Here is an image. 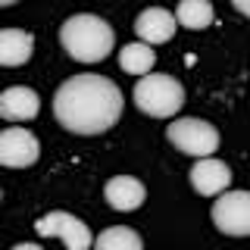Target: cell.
Wrapping results in <instances>:
<instances>
[{
  "mask_svg": "<svg viewBox=\"0 0 250 250\" xmlns=\"http://www.w3.org/2000/svg\"><path fill=\"white\" fill-rule=\"evenodd\" d=\"M135 106L144 116L153 119H172L178 109L185 106V88L175 75H163V72H147L138 78L135 84Z\"/></svg>",
  "mask_w": 250,
  "mask_h": 250,
  "instance_id": "obj_3",
  "label": "cell"
},
{
  "mask_svg": "<svg viewBox=\"0 0 250 250\" xmlns=\"http://www.w3.org/2000/svg\"><path fill=\"white\" fill-rule=\"evenodd\" d=\"M175 19H178V25H185L191 31H203V28L213 25L216 10L209 0H182L175 10Z\"/></svg>",
  "mask_w": 250,
  "mask_h": 250,
  "instance_id": "obj_13",
  "label": "cell"
},
{
  "mask_svg": "<svg viewBox=\"0 0 250 250\" xmlns=\"http://www.w3.org/2000/svg\"><path fill=\"white\" fill-rule=\"evenodd\" d=\"M53 116L72 135H104L122 116V91L104 75H72L53 94Z\"/></svg>",
  "mask_w": 250,
  "mask_h": 250,
  "instance_id": "obj_1",
  "label": "cell"
},
{
  "mask_svg": "<svg viewBox=\"0 0 250 250\" xmlns=\"http://www.w3.org/2000/svg\"><path fill=\"white\" fill-rule=\"evenodd\" d=\"M41 156V144L22 125H6L0 131V163L6 169H25L31 163H38Z\"/></svg>",
  "mask_w": 250,
  "mask_h": 250,
  "instance_id": "obj_7",
  "label": "cell"
},
{
  "mask_svg": "<svg viewBox=\"0 0 250 250\" xmlns=\"http://www.w3.org/2000/svg\"><path fill=\"white\" fill-rule=\"evenodd\" d=\"M16 3V0H0V6H13Z\"/></svg>",
  "mask_w": 250,
  "mask_h": 250,
  "instance_id": "obj_17",
  "label": "cell"
},
{
  "mask_svg": "<svg viewBox=\"0 0 250 250\" xmlns=\"http://www.w3.org/2000/svg\"><path fill=\"white\" fill-rule=\"evenodd\" d=\"M231 6H234L241 16H247V19H250V0H231Z\"/></svg>",
  "mask_w": 250,
  "mask_h": 250,
  "instance_id": "obj_16",
  "label": "cell"
},
{
  "mask_svg": "<svg viewBox=\"0 0 250 250\" xmlns=\"http://www.w3.org/2000/svg\"><path fill=\"white\" fill-rule=\"evenodd\" d=\"M35 231L41 238H60L69 250H88L94 244V234L88 225L72 213H62V209H53V213L41 216L35 222Z\"/></svg>",
  "mask_w": 250,
  "mask_h": 250,
  "instance_id": "obj_6",
  "label": "cell"
},
{
  "mask_svg": "<svg viewBox=\"0 0 250 250\" xmlns=\"http://www.w3.org/2000/svg\"><path fill=\"white\" fill-rule=\"evenodd\" d=\"M60 44H62V50L78 62H100L113 53L116 35H113V28H109L106 19H100V16H94V13H78V16H69V19L62 22Z\"/></svg>",
  "mask_w": 250,
  "mask_h": 250,
  "instance_id": "obj_2",
  "label": "cell"
},
{
  "mask_svg": "<svg viewBox=\"0 0 250 250\" xmlns=\"http://www.w3.org/2000/svg\"><path fill=\"white\" fill-rule=\"evenodd\" d=\"M153 62H156V53H153V44H147V41L125 44L119 50V66L128 75H147L153 69Z\"/></svg>",
  "mask_w": 250,
  "mask_h": 250,
  "instance_id": "obj_14",
  "label": "cell"
},
{
  "mask_svg": "<svg viewBox=\"0 0 250 250\" xmlns=\"http://www.w3.org/2000/svg\"><path fill=\"white\" fill-rule=\"evenodd\" d=\"M31 50H35V35L22 28H3L0 31V62L3 66H22V62L31 60Z\"/></svg>",
  "mask_w": 250,
  "mask_h": 250,
  "instance_id": "obj_12",
  "label": "cell"
},
{
  "mask_svg": "<svg viewBox=\"0 0 250 250\" xmlns=\"http://www.w3.org/2000/svg\"><path fill=\"white\" fill-rule=\"evenodd\" d=\"M166 138H169V144H175V150L194 156V160H200V156H213L219 150L216 125H209L207 119H194V116H188V119H175L166 128Z\"/></svg>",
  "mask_w": 250,
  "mask_h": 250,
  "instance_id": "obj_4",
  "label": "cell"
},
{
  "mask_svg": "<svg viewBox=\"0 0 250 250\" xmlns=\"http://www.w3.org/2000/svg\"><path fill=\"white\" fill-rule=\"evenodd\" d=\"M38 109H41V97L25 84H16L0 94V116L6 122H28L38 116Z\"/></svg>",
  "mask_w": 250,
  "mask_h": 250,
  "instance_id": "obj_10",
  "label": "cell"
},
{
  "mask_svg": "<svg viewBox=\"0 0 250 250\" xmlns=\"http://www.w3.org/2000/svg\"><path fill=\"white\" fill-rule=\"evenodd\" d=\"M175 16L169 10H163V6H150V10H144L135 19V31L141 41L147 44H166L172 41V35H175Z\"/></svg>",
  "mask_w": 250,
  "mask_h": 250,
  "instance_id": "obj_11",
  "label": "cell"
},
{
  "mask_svg": "<svg viewBox=\"0 0 250 250\" xmlns=\"http://www.w3.org/2000/svg\"><path fill=\"white\" fill-rule=\"evenodd\" d=\"M231 185V169L216 156H200L191 166V188L200 197H219Z\"/></svg>",
  "mask_w": 250,
  "mask_h": 250,
  "instance_id": "obj_8",
  "label": "cell"
},
{
  "mask_svg": "<svg viewBox=\"0 0 250 250\" xmlns=\"http://www.w3.org/2000/svg\"><path fill=\"white\" fill-rule=\"evenodd\" d=\"M104 197L116 213H131V209H138L141 203L147 200V188L131 175H116V178L106 182Z\"/></svg>",
  "mask_w": 250,
  "mask_h": 250,
  "instance_id": "obj_9",
  "label": "cell"
},
{
  "mask_svg": "<svg viewBox=\"0 0 250 250\" xmlns=\"http://www.w3.org/2000/svg\"><path fill=\"white\" fill-rule=\"evenodd\" d=\"M213 225L231 238H250V191H222L213 203Z\"/></svg>",
  "mask_w": 250,
  "mask_h": 250,
  "instance_id": "obj_5",
  "label": "cell"
},
{
  "mask_svg": "<svg viewBox=\"0 0 250 250\" xmlns=\"http://www.w3.org/2000/svg\"><path fill=\"white\" fill-rule=\"evenodd\" d=\"M94 244L104 250H141V234L125 229V225H116V229H106L94 238Z\"/></svg>",
  "mask_w": 250,
  "mask_h": 250,
  "instance_id": "obj_15",
  "label": "cell"
}]
</instances>
